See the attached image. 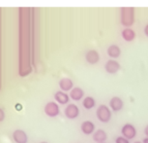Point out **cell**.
Masks as SVG:
<instances>
[{
	"label": "cell",
	"mask_w": 148,
	"mask_h": 143,
	"mask_svg": "<svg viewBox=\"0 0 148 143\" xmlns=\"http://www.w3.org/2000/svg\"><path fill=\"white\" fill-rule=\"evenodd\" d=\"M82 106L86 110H91L96 106V100L92 96H85L82 100Z\"/></svg>",
	"instance_id": "17"
},
{
	"label": "cell",
	"mask_w": 148,
	"mask_h": 143,
	"mask_svg": "<svg viewBox=\"0 0 148 143\" xmlns=\"http://www.w3.org/2000/svg\"><path fill=\"white\" fill-rule=\"evenodd\" d=\"M79 108L75 103H69L64 109V114L70 120H75L79 116Z\"/></svg>",
	"instance_id": "4"
},
{
	"label": "cell",
	"mask_w": 148,
	"mask_h": 143,
	"mask_svg": "<svg viewBox=\"0 0 148 143\" xmlns=\"http://www.w3.org/2000/svg\"><path fill=\"white\" fill-rule=\"evenodd\" d=\"M121 134L122 136L126 137L127 139L132 140L136 136V128L133 124L127 123L122 127L121 128Z\"/></svg>",
	"instance_id": "5"
},
{
	"label": "cell",
	"mask_w": 148,
	"mask_h": 143,
	"mask_svg": "<svg viewBox=\"0 0 148 143\" xmlns=\"http://www.w3.org/2000/svg\"><path fill=\"white\" fill-rule=\"evenodd\" d=\"M40 143H49V142H46V141H43V142H40Z\"/></svg>",
	"instance_id": "24"
},
{
	"label": "cell",
	"mask_w": 148,
	"mask_h": 143,
	"mask_svg": "<svg viewBox=\"0 0 148 143\" xmlns=\"http://www.w3.org/2000/svg\"><path fill=\"white\" fill-rule=\"evenodd\" d=\"M13 138L16 143H27L28 136L26 133L22 130H16L13 133Z\"/></svg>",
	"instance_id": "9"
},
{
	"label": "cell",
	"mask_w": 148,
	"mask_h": 143,
	"mask_svg": "<svg viewBox=\"0 0 148 143\" xmlns=\"http://www.w3.org/2000/svg\"><path fill=\"white\" fill-rule=\"evenodd\" d=\"M45 114L47 116L51 117V118H55L57 117L60 113V109H59V105L58 103L54 102V101H49L47 102L46 106H45Z\"/></svg>",
	"instance_id": "3"
},
{
	"label": "cell",
	"mask_w": 148,
	"mask_h": 143,
	"mask_svg": "<svg viewBox=\"0 0 148 143\" xmlns=\"http://www.w3.org/2000/svg\"><path fill=\"white\" fill-rule=\"evenodd\" d=\"M135 21V9L133 7H124L121 9V24L130 26Z\"/></svg>",
	"instance_id": "1"
},
{
	"label": "cell",
	"mask_w": 148,
	"mask_h": 143,
	"mask_svg": "<svg viewBox=\"0 0 148 143\" xmlns=\"http://www.w3.org/2000/svg\"><path fill=\"white\" fill-rule=\"evenodd\" d=\"M59 87L62 92H71L74 89V83L70 78H62L59 81Z\"/></svg>",
	"instance_id": "13"
},
{
	"label": "cell",
	"mask_w": 148,
	"mask_h": 143,
	"mask_svg": "<svg viewBox=\"0 0 148 143\" xmlns=\"http://www.w3.org/2000/svg\"><path fill=\"white\" fill-rule=\"evenodd\" d=\"M144 33H145V35H146L147 37H148V24L144 27Z\"/></svg>",
	"instance_id": "20"
},
{
	"label": "cell",
	"mask_w": 148,
	"mask_h": 143,
	"mask_svg": "<svg viewBox=\"0 0 148 143\" xmlns=\"http://www.w3.org/2000/svg\"><path fill=\"white\" fill-rule=\"evenodd\" d=\"M115 143H130V140L127 139L126 137L120 135V136H117L115 138Z\"/></svg>",
	"instance_id": "18"
},
{
	"label": "cell",
	"mask_w": 148,
	"mask_h": 143,
	"mask_svg": "<svg viewBox=\"0 0 148 143\" xmlns=\"http://www.w3.org/2000/svg\"><path fill=\"white\" fill-rule=\"evenodd\" d=\"M134 143H142V141H135Z\"/></svg>",
	"instance_id": "23"
},
{
	"label": "cell",
	"mask_w": 148,
	"mask_h": 143,
	"mask_svg": "<svg viewBox=\"0 0 148 143\" xmlns=\"http://www.w3.org/2000/svg\"><path fill=\"white\" fill-rule=\"evenodd\" d=\"M5 119V112L3 111V109L0 108V123L3 122Z\"/></svg>",
	"instance_id": "19"
},
{
	"label": "cell",
	"mask_w": 148,
	"mask_h": 143,
	"mask_svg": "<svg viewBox=\"0 0 148 143\" xmlns=\"http://www.w3.org/2000/svg\"><path fill=\"white\" fill-rule=\"evenodd\" d=\"M142 143H148V137H144V138L142 139Z\"/></svg>",
	"instance_id": "22"
},
{
	"label": "cell",
	"mask_w": 148,
	"mask_h": 143,
	"mask_svg": "<svg viewBox=\"0 0 148 143\" xmlns=\"http://www.w3.org/2000/svg\"><path fill=\"white\" fill-rule=\"evenodd\" d=\"M108 57H110L112 60H115V58L120 57V55H121V50H120V48L115 44L110 45V46L108 48Z\"/></svg>",
	"instance_id": "15"
},
{
	"label": "cell",
	"mask_w": 148,
	"mask_h": 143,
	"mask_svg": "<svg viewBox=\"0 0 148 143\" xmlns=\"http://www.w3.org/2000/svg\"><path fill=\"white\" fill-rule=\"evenodd\" d=\"M85 60L89 64H96L100 60V55L96 50H89L85 54Z\"/></svg>",
	"instance_id": "10"
},
{
	"label": "cell",
	"mask_w": 148,
	"mask_h": 143,
	"mask_svg": "<svg viewBox=\"0 0 148 143\" xmlns=\"http://www.w3.org/2000/svg\"><path fill=\"white\" fill-rule=\"evenodd\" d=\"M104 143H106V142H104Z\"/></svg>",
	"instance_id": "25"
},
{
	"label": "cell",
	"mask_w": 148,
	"mask_h": 143,
	"mask_svg": "<svg viewBox=\"0 0 148 143\" xmlns=\"http://www.w3.org/2000/svg\"><path fill=\"white\" fill-rule=\"evenodd\" d=\"M105 69L108 73L110 74H115L117 72L119 71L120 69V64L117 60H108L107 62L105 64Z\"/></svg>",
	"instance_id": "7"
},
{
	"label": "cell",
	"mask_w": 148,
	"mask_h": 143,
	"mask_svg": "<svg viewBox=\"0 0 148 143\" xmlns=\"http://www.w3.org/2000/svg\"><path fill=\"white\" fill-rule=\"evenodd\" d=\"M121 35H122L123 39H124L125 41H127V42L133 41L134 39H135V37H136L135 31H134L132 28H129V27H126L125 29H123L122 32H121Z\"/></svg>",
	"instance_id": "16"
},
{
	"label": "cell",
	"mask_w": 148,
	"mask_h": 143,
	"mask_svg": "<svg viewBox=\"0 0 148 143\" xmlns=\"http://www.w3.org/2000/svg\"><path fill=\"white\" fill-rule=\"evenodd\" d=\"M111 116H112V111L108 106L105 104L99 105V107L96 110V117L101 123H108L111 120Z\"/></svg>",
	"instance_id": "2"
},
{
	"label": "cell",
	"mask_w": 148,
	"mask_h": 143,
	"mask_svg": "<svg viewBox=\"0 0 148 143\" xmlns=\"http://www.w3.org/2000/svg\"><path fill=\"white\" fill-rule=\"evenodd\" d=\"M54 99L57 103H59L61 105H65L68 104L69 100H70V95L68 94H66L65 92L62 91H58L54 94Z\"/></svg>",
	"instance_id": "11"
},
{
	"label": "cell",
	"mask_w": 148,
	"mask_h": 143,
	"mask_svg": "<svg viewBox=\"0 0 148 143\" xmlns=\"http://www.w3.org/2000/svg\"><path fill=\"white\" fill-rule=\"evenodd\" d=\"M124 107V101L119 96H113L110 100V108L112 112H119Z\"/></svg>",
	"instance_id": "6"
},
{
	"label": "cell",
	"mask_w": 148,
	"mask_h": 143,
	"mask_svg": "<svg viewBox=\"0 0 148 143\" xmlns=\"http://www.w3.org/2000/svg\"><path fill=\"white\" fill-rule=\"evenodd\" d=\"M144 134H145V136L146 137H148V125L145 127V128H144Z\"/></svg>",
	"instance_id": "21"
},
{
	"label": "cell",
	"mask_w": 148,
	"mask_h": 143,
	"mask_svg": "<svg viewBox=\"0 0 148 143\" xmlns=\"http://www.w3.org/2000/svg\"><path fill=\"white\" fill-rule=\"evenodd\" d=\"M69 95H70V99H72L75 101H79L84 96V91L82 88H79V87H76V88H74L70 92Z\"/></svg>",
	"instance_id": "12"
},
{
	"label": "cell",
	"mask_w": 148,
	"mask_h": 143,
	"mask_svg": "<svg viewBox=\"0 0 148 143\" xmlns=\"http://www.w3.org/2000/svg\"><path fill=\"white\" fill-rule=\"evenodd\" d=\"M95 124L93 122L89 121V120H86V121L82 122V125H80V131H82L83 134L85 135H90V134H93L95 133Z\"/></svg>",
	"instance_id": "8"
},
{
	"label": "cell",
	"mask_w": 148,
	"mask_h": 143,
	"mask_svg": "<svg viewBox=\"0 0 148 143\" xmlns=\"http://www.w3.org/2000/svg\"><path fill=\"white\" fill-rule=\"evenodd\" d=\"M92 138L96 143H104L107 141L108 134L104 130H97L92 135Z\"/></svg>",
	"instance_id": "14"
}]
</instances>
